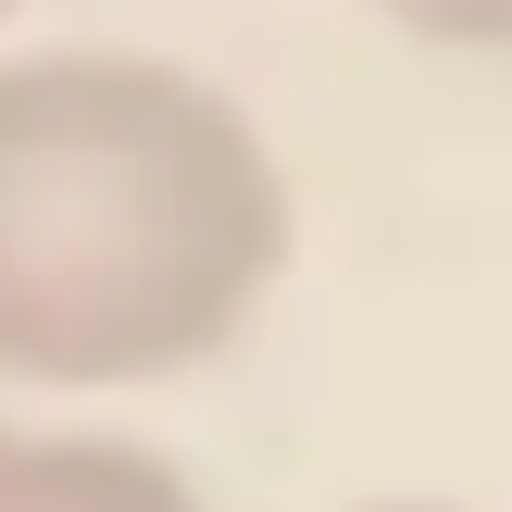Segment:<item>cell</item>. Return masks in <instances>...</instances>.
<instances>
[{"instance_id": "obj_4", "label": "cell", "mask_w": 512, "mask_h": 512, "mask_svg": "<svg viewBox=\"0 0 512 512\" xmlns=\"http://www.w3.org/2000/svg\"><path fill=\"white\" fill-rule=\"evenodd\" d=\"M363 512H438V500H363Z\"/></svg>"}, {"instance_id": "obj_5", "label": "cell", "mask_w": 512, "mask_h": 512, "mask_svg": "<svg viewBox=\"0 0 512 512\" xmlns=\"http://www.w3.org/2000/svg\"><path fill=\"white\" fill-rule=\"evenodd\" d=\"M0 13H13V0H0Z\"/></svg>"}, {"instance_id": "obj_2", "label": "cell", "mask_w": 512, "mask_h": 512, "mask_svg": "<svg viewBox=\"0 0 512 512\" xmlns=\"http://www.w3.org/2000/svg\"><path fill=\"white\" fill-rule=\"evenodd\" d=\"M0 512H200V488L138 438L88 425H0Z\"/></svg>"}, {"instance_id": "obj_1", "label": "cell", "mask_w": 512, "mask_h": 512, "mask_svg": "<svg viewBox=\"0 0 512 512\" xmlns=\"http://www.w3.org/2000/svg\"><path fill=\"white\" fill-rule=\"evenodd\" d=\"M288 163L188 63H0V375L138 388L238 338L288 275Z\"/></svg>"}, {"instance_id": "obj_3", "label": "cell", "mask_w": 512, "mask_h": 512, "mask_svg": "<svg viewBox=\"0 0 512 512\" xmlns=\"http://www.w3.org/2000/svg\"><path fill=\"white\" fill-rule=\"evenodd\" d=\"M388 25H413V38H438V50H500L512 63V0H375Z\"/></svg>"}]
</instances>
